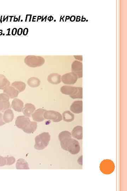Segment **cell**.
Listing matches in <instances>:
<instances>
[{"label": "cell", "instance_id": "obj_1", "mask_svg": "<svg viewBox=\"0 0 127 191\" xmlns=\"http://www.w3.org/2000/svg\"><path fill=\"white\" fill-rule=\"evenodd\" d=\"M61 148L73 155L78 154L80 151V146L78 141L72 138L61 141Z\"/></svg>", "mask_w": 127, "mask_h": 191}, {"label": "cell", "instance_id": "obj_2", "mask_svg": "<svg viewBox=\"0 0 127 191\" xmlns=\"http://www.w3.org/2000/svg\"><path fill=\"white\" fill-rule=\"evenodd\" d=\"M50 139L51 136L49 133L43 132L38 135L35 138V149L37 150L44 149L49 145Z\"/></svg>", "mask_w": 127, "mask_h": 191}, {"label": "cell", "instance_id": "obj_3", "mask_svg": "<svg viewBox=\"0 0 127 191\" xmlns=\"http://www.w3.org/2000/svg\"><path fill=\"white\" fill-rule=\"evenodd\" d=\"M25 63L31 67H36L42 66L45 62L43 57L35 56H28L24 60Z\"/></svg>", "mask_w": 127, "mask_h": 191}, {"label": "cell", "instance_id": "obj_4", "mask_svg": "<svg viewBox=\"0 0 127 191\" xmlns=\"http://www.w3.org/2000/svg\"><path fill=\"white\" fill-rule=\"evenodd\" d=\"M114 164L110 160H104L100 165V169L103 174H110L114 171Z\"/></svg>", "mask_w": 127, "mask_h": 191}, {"label": "cell", "instance_id": "obj_5", "mask_svg": "<svg viewBox=\"0 0 127 191\" xmlns=\"http://www.w3.org/2000/svg\"><path fill=\"white\" fill-rule=\"evenodd\" d=\"M44 119L50 120L54 122H59L62 120V116L58 112L53 111H46L44 113Z\"/></svg>", "mask_w": 127, "mask_h": 191}, {"label": "cell", "instance_id": "obj_6", "mask_svg": "<svg viewBox=\"0 0 127 191\" xmlns=\"http://www.w3.org/2000/svg\"><path fill=\"white\" fill-rule=\"evenodd\" d=\"M78 78L77 75L72 72L63 75L61 77V80L64 84L73 85L77 82Z\"/></svg>", "mask_w": 127, "mask_h": 191}, {"label": "cell", "instance_id": "obj_7", "mask_svg": "<svg viewBox=\"0 0 127 191\" xmlns=\"http://www.w3.org/2000/svg\"><path fill=\"white\" fill-rule=\"evenodd\" d=\"M30 120L25 116H20L17 117L15 124L18 128L23 130L27 126L30 122Z\"/></svg>", "mask_w": 127, "mask_h": 191}, {"label": "cell", "instance_id": "obj_8", "mask_svg": "<svg viewBox=\"0 0 127 191\" xmlns=\"http://www.w3.org/2000/svg\"><path fill=\"white\" fill-rule=\"evenodd\" d=\"M72 72L75 74L78 78L83 77V65L82 62L78 61L73 62L72 65Z\"/></svg>", "mask_w": 127, "mask_h": 191}, {"label": "cell", "instance_id": "obj_9", "mask_svg": "<svg viewBox=\"0 0 127 191\" xmlns=\"http://www.w3.org/2000/svg\"><path fill=\"white\" fill-rule=\"evenodd\" d=\"M47 111L44 109H38L34 112L32 114V119L37 122H41L44 120V113Z\"/></svg>", "mask_w": 127, "mask_h": 191}, {"label": "cell", "instance_id": "obj_10", "mask_svg": "<svg viewBox=\"0 0 127 191\" xmlns=\"http://www.w3.org/2000/svg\"><path fill=\"white\" fill-rule=\"evenodd\" d=\"M70 109L72 112L76 114L82 113L83 111V102L82 101H75L71 106Z\"/></svg>", "mask_w": 127, "mask_h": 191}, {"label": "cell", "instance_id": "obj_11", "mask_svg": "<svg viewBox=\"0 0 127 191\" xmlns=\"http://www.w3.org/2000/svg\"><path fill=\"white\" fill-rule=\"evenodd\" d=\"M35 110V106L31 103H27L23 108L22 111L25 116L30 117Z\"/></svg>", "mask_w": 127, "mask_h": 191}, {"label": "cell", "instance_id": "obj_12", "mask_svg": "<svg viewBox=\"0 0 127 191\" xmlns=\"http://www.w3.org/2000/svg\"><path fill=\"white\" fill-rule=\"evenodd\" d=\"M47 80L52 84H58L61 82V76L56 73H52L48 76Z\"/></svg>", "mask_w": 127, "mask_h": 191}, {"label": "cell", "instance_id": "obj_13", "mask_svg": "<svg viewBox=\"0 0 127 191\" xmlns=\"http://www.w3.org/2000/svg\"><path fill=\"white\" fill-rule=\"evenodd\" d=\"M72 136L74 138L78 140H82L83 138V127L81 126H77L73 129Z\"/></svg>", "mask_w": 127, "mask_h": 191}, {"label": "cell", "instance_id": "obj_14", "mask_svg": "<svg viewBox=\"0 0 127 191\" xmlns=\"http://www.w3.org/2000/svg\"><path fill=\"white\" fill-rule=\"evenodd\" d=\"M77 87L70 86H63L61 87V91L62 94L69 96L72 95L76 91Z\"/></svg>", "mask_w": 127, "mask_h": 191}, {"label": "cell", "instance_id": "obj_15", "mask_svg": "<svg viewBox=\"0 0 127 191\" xmlns=\"http://www.w3.org/2000/svg\"><path fill=\"white\" fill-rule=\"evenodd\" d=\"M24 103L20 100L16 98L13 100L12 103V107L15 111L21 112L24 108Z\"/></svg>", "mask_w": 127, "mask_h": 191}, {"label": "cell", "instance_id": "obj_16", "mask_svg": "<svg viewBox=\"0 0 127 191\" xmlns=\"http://www.w3.org/2000/svg\"><path fill=\"white\" fill-rule=\"evenodd\" d=\"M37 123L34 121H30L28 126L23 130L27 134H32L36 130L37 128Z\"/></svg>", "mask_w": 127, "mask_h": 191}, {"label": "cell", "instance_id": "obj_17", "mask_svg": "<svg viewBox=\"0 0 127 191\" xmlns=\"http://www.w3.org/2000/svg\"><path fill=\"white\" fill-rule=\"evenodd\" d=\"M17 169H29V165L27 162L24 159H19L16 164Z\"/></svg>", "mask_w": 127, "mask_h": 191}, {"label": "cell", "instance_id": "obj_18", "mask_svg": "<svg viewBox=\"0 0 127 191\" xmlns=\"http://www.w3.org/2000/svg\"><path fill=\"white\" fill-rule=\"evenodd\" d=\"M63 120L67 122H70L74 120L75 117L73 114L69 111H65L63 114Z\"/></svg>", "mask_w": 127, "mask_h": 191}, {"label": "cell", "instance_id": "obj_19", "mask_svg": "<svg viewBox=\"0 0 127 191\" xmlns=\"http://www.w3.org/2000/svg\"><path fill=\"white\" fill-rule=\"evenodd\" d=\"M28 84L31 87L36 88L40 85V81L39 79L35 77H32L29 79Z\"/></svg>", "mask_w": 127, "mask_h": 191}, {"label": "cell", "instance_id": "obj_20", "mask_svg": "<svg viewBox=\"0 0 127 191\" xmlns=\"http://www.w3.org/2000/svg\"><path fill=\"white\" fill-rule=\"evenodd\" d=\"M72 99H82L83 98V88L77 87V89L75 93L70 96Z\"/></svg>", "mask_w": 127, "mask_h": 191}, {"label": "cell", "instance_id": "obj_21", "mask_svg": "<svg viewBox=\"0 0 127 191\" xmlns=\"http://www.w3.org/2000/svg\"><path fill=\"white\" fill-rule=\"evenodd\" d=\"M13 85L16 88L19 92L24 91L26 88V85L21 82H13Z\"/></svg>", "mask_w": 127, "mask_h": 191}, {"label": "cell", "instance_id": "obj_22", "mask_svg": "<svg viewBox=\"0 0 127 191\" xmlns=\"http://www.w3.org/2000/svg\"><path fill=\"white\" fill-rule=\"evenodd\" d=\"M72 138V135L68 131H63L59 135V139L60 141L67 138Z\"/></svg>", "mask_w": 127, "mask_h": 191}, {"label": "cell", "instance_id": "obj_23", "mask_svg": "<svg viewBox=\"0 0 127 191\" xmlns=\"http://www.w3.org/2000/svg\"><path fill=\"white\" fill-rule=\"evenodd\" d=\"M4 118L6 122L9 123L12 121L13 118V111L9 110L5 111Z\"/></svg>", "mask_w": 127, "mask_h": 191}, {"label": "cell", "instance_id": "obj_24", "mask_svg": "<svg viewBox=\"0 0 127 191\" xmlns=\"http://www.w3.org/2000/svg\"><path fill=\"white\" fill-rule=\"evenodd\" d=\"M15 158L13 157H10L7 158V165H11L15 163Z\"/></svg>", "mask_w": 127, "mask_h": 191}, {"label": "cell", "instance_id": "obj_25", "mask_svg": "<svg viewBox=\"0 0 127 191\" xmlns=\"http://www.w3.org/2000/svg\"><path fill=\"white\" fill-rule=\"evenodd\" d=\"M7 158H4L0 156V166L7 165Z\"/></svg>", "mask_w": 127, "mask_h": 191}, {"label": "cell", "instance_id": "obj_26", "mask_svg": "<svg viewBox=\"0 0 127 191\" xmlns=\"http://www.w3.org/2000/svg\"><path fill=\"white\" fill-rule=\"evenodd\" d=\"M74 57L76 59H78L79 60L82 61V56H74Z\"/></svg>", "mask_w": 127, "mask_h": 191}, {"label": "cell", "instance_id": "obj_27", "mask_svg": "<svg viewBox=\"0 0 127 191\" xmlns=\"http://www.w3.org/2000/svg\"><path fill=\"white\" fill-rule=\"evenodd\" d=\"M1 115V114H0V125H3L4 124V123L2 121Z\"/></svg>", "mask_w": 127, "mask_h": 191}]
</instances>
